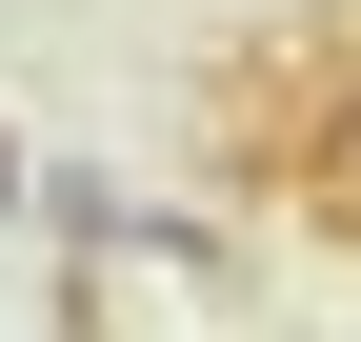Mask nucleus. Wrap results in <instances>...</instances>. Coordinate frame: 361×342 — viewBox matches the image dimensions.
<instances>
[{
    "label": "nucleus",
    "mask_w": 361,
    "mask_h": 342,
    "mask_svg": "<svg viewBox=\"0 0 361 342\" xmlns=\"http://www.w3.org/2000/svg\"><path fill=\"white\" fill-rule=\"evenodd\" d=\"M301 201H322V222H361V121H322V161H301Z\"/></svg>",
    "instance_id": "obj_1"
}]
</instances>
